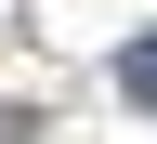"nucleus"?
<instances>
[{"mask_svg": "<svg viewBox=\"0 0 157 144\" xmlns=\"http://www.w3.org/2000/svg\"><path fill=\"white\" fill-rule=\"evenodd\" d=\"M118 92H131V105H157V39H131V53H118Z\"/></svg>", "mask_w": 157, "mask_h": 144, "instance_id": "obj_1", "label": "nucleus"}]
</instances>
